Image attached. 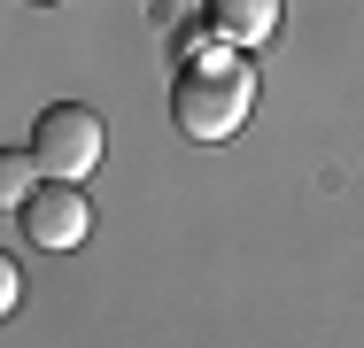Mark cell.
<instances>
[{
  "label": "cell",
  "mask_w": 364,
  "mask_h": 348,
  "mask_svg": "<svg viewBox=\"0 0 364 348\" xmlns=\"http://www.w3.org/2000/svg\"><path fill=\"white\" fill-rule=\"evenodd\" d=\"M171 116L202 147L232 139L256 116V62H248V47H194L178 62V77H171Z\"/></svg>",
  "instance_id": "obj_1"
},
{
  "label": "cell",
  "mask_w": 364,
  "mask_h": 348,
  "mask_svg": "<svg viewBox=\"0 0 364 348\" xmlns=\"http://www.w3.org/2000/svg\"><path fill=\"white\" fill-rule=\"evenodd\" d=\"M101 147H109V124H101L85 101H55V109H39V124H31L39 170L63 178V186H85V178L101 170Z\"/></svg>",
  "instance_id": "obj_2"
},
{
  "label": "cell",
  "mask_w": 364,
  "mask_h": 348,
  "mask_svg": "<svg viewBox=\"0 0 364 348\" xmlns=\"http://www.w3.org/2000/svg\"><path fill=\"white\" fill-rule=\"evenodd\" d=\"M16 232H23V248H77L85 232H93V202L77 194V186H63V178H47L31 202L16 209Z\"/></svg>",
  "instance_id": "obj_3"
},
{
  "label": "cell",
  "mask_w": 364,
  "mask_h": 348,
  "mask_svg": "<svg viewBox=\"0 0 364 348\" xmlns=\"http://www.w3.org/2000/svg\"><path fill=\"white\" fill-rule=\"evenodd\" d=\"M210 31H218V47H264L272 31H279V0H210Z\"/></svg>",
  "instance_id": "obj_4"
},
{
  "label": "cell",
  "mask_w": 364,
  "mask_h": 348,
  "mask_svg": "<svg viewBox=\"0 0 364 348\" xmlns=\"http://www.w3.org/2000/svg\"><path fill=\"white\" fill-rule=\"evenodd\" d=\"M39 186H47L39 155H31V147H8V155H0V202H8V209H23Z\"/></svg>",
  "instance_id": "obj_5"
},
{
  "label": "cell",
  "mask_w": 364,
  "mask_h": 348,
  "mask_svg": "<svg viewBox=\"0 0 364 348\" xmlns=\"http://www.w3.org/2000/svg\"><path fill=\"white\" fill-rule=\"evenodd\" d=\"M16 302H23V271H16V263H0V310H16Z\"/></svg>",
  "instance_id": "obj_6"
}]
</instances>
